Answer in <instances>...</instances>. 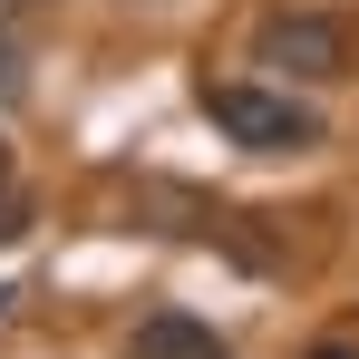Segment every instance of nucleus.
<instances>
[{
  "instance_id": "nucleus-1",
  "label": "nucleus",
  "mask_w": 359,
  "mask_h": 359,
  "mask_svg": "<svg viewBox=\"0 0 359 359\" xmlns=\"http://www.w3.org/2000/svg\"><path fill=\"white\" fill-rule=\"evenodd\" d=\"M194 97H204V117L224 126L233 146H252V156H292V146H320V117L301 107L292 88H233V78L214 88V78H204Z\"/></svg>"
},
{
  "instance_id": "nucleus-2",
  "label": "nucleus",
  "mask_w": 359,
  "mask_h": 359,
  "mask_svg": "<svg viewBox=\"0 0 359 359\" xmlns=\"http://www.w3.org/2000/svg\"><path fill=\"white\" fill-rule=\"evenodd\" d=\"M252 59L272 68L282 88H330L340 68H350V29L340 20H320V10H292V20H272L262 29V49Z\"/></svg>"
},
{
  "instance_id": "nucleus-3",
  "label": "nucleus",
  "mask_w": 359,
  "mask_h": 359,
  "mask_svg": "<svg viewBox=\"0 0 359 359\" xmlns=\"http://www.w3.org/2000/svg\"><path fill=\"white\" fill-rule=\"evenodd\" d=\"M126 359H224V340H214V320H194V311H156V320H136Z\"/></svg>"
},
{
  "instance_id": "nucleus-4",
  "label": "nucleus",
  "mask_w": 359,
  "mask_h": 359,
  "mask_svg": "<svg viewBox=\"0 0 359 359\" xmlns=\"http://www.w3.org/2000/svg\"><path fill=\"white\" fill-rule=\"evenodd\" d=\"M0 88H20V39L0 29Z\"/></svg>"
},
{
  "instance_id": "nucleus-5",
  "label": "nucleus",
  "mask_w": 359,
  "mask_h": 359,
  "mask_svg": "<svg viewBox=\"0 0 359 359\" xmlns=\"http://www.w3.org/2000/svg\"><path fill=\"white\" fill-rule=\"evenodd\" d=\"M311 359H359V340H320V350H311Z\"/></svg>"
},
{
  "instance_id": "nucleus-6",
  "label": "nucleus",
  "mask_w": 359,
  "mask_h": 359,
  "mask_svg": "<svg viewBox=\"0 0 359 359\" xmlns=\"http://www.w3.org/2000/svg\"><path fill=\"white\" fill-rule=\"evenodd\" d=\"M0 175H10V146H0Z\"/></svg>"
}]
</instances>
